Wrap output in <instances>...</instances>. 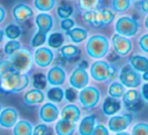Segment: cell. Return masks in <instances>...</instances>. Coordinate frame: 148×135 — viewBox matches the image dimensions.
<instances>
[{
  "label": "cell",
  "mask_w": 148,
  "mask_h": 135,
  "mask_svg": "<svg viewBox=\"0 0 148 135\" xmlns=\"http://www.w3.org/2000/svg\"><path fill=\"white\" fill-rule=\"evenodd\" d=\"M29 77L27 73L12 71L0 79V90L5 94L21 92L29 86Z\"/></svg>",
  "instance_id": "obj_1"
},
{
  "label": "cell",
  "mask_w": 148,
  "mask_h": 135,
  "mask_svg": "<svg viewBox=\"0 0 148 135\" xmlns=\"http://www.w3.org/2000/svg\"><path fill=\"white\" fill-rule=\"evenodd\" d=\"M115 19L114 12L109 8H99L97 10L84 11L82 19L92 28H103L111 25Z\"/></svg>",
  "instance_id": "obj_2"
},
{
  "label": "cell",
  "mask_w": 148,
  "mask_h": 135,
  "mask_svg": "<svg viewBox=\"0 0 148 135\" xmlns=\"http://www.w3.org/2000/svg\"><path fill=\"white\" fill-rule=\"evenodd\" d=\"M109 41L103 35H93L87 40L85 45L86 53L89 57L95 59H101L105 57L109 52Z\"/></svg>",
  "instance_id": "obj_3"
},
{
  "label": "cell",
  "mask_w": 148,
  "mask_h": 135,
  "mask_svg": "<svg viewBox=\"0 0 148 135\" xmlns=\"http://www.w3.org/2000/svg\"><path fill=\"white\" fill-rule=\"evenodd\" d=\"M117 68L103 60H97L90 66V75L95 81L103 82L115 78Z\"/></svg>",
  "instance_id": "obj_4"
},
{
  "label": "cell",
  "mask_w": 148,
  "mask_h": 135,
  "mask_svg": "<svg viewBox=\"0 0 148 135\" xmlns=\"http://www.w3.org/2000/svg\"><path fill=\"white\" fill-rule=\"evenodd\" d=\"M10 61L15 71L21 72V73H27L29 71L33 66L34 56L32 53L27 49H21L11 55Z\"/></svg>",
  "instance_id": "obj_5"
},
{
  "label": "cell",
  "mask_w": 148,
  "mask_h": 135,
  "mask_svg": "<svg viewBox=\"0 0 148 135\" xmlns=\"http://www.w3.org/2000/svg\"><path fill=\"white\" fill-rule=\"evenodd\" d=\"M80 104L85 109H92L99 104L101 100V92L95 86H85L78 94Z\"/></svg>",
  "instance_id": "obj_6"
},
{
  "label": "cell",
  "mask_w": 148,
  "mask_h": 135,
  "mask_svg": "<svg viewBox=\"0 0 148 135\" xmlns=\"http://www.w3.org/2000/svg\"><path fill=\"white\" fill-rule=\"evenodd\" d=\"M139 25L134 19L129 17H122L117 21L115 25V30L117 34L124 37H133L137 34Z\"/></svg>",
  "instance_id": "obj_7"
},
{
  "label": "cell",
  "mask_w": 148,
  "mask_h": 135,
  "mask_svg": "<svg viewBox=\"0 0 148 135\" xmlns=\"http://www.w3.org/2000/svg\"><path fill=\"white\" fill-rule=\"evenodd\" d=\"M120 81L126 87H137L141 83V76L135 69L131 67V65H126L122 68L120 72Z\"/></svg>",
  "instance_id": "obj_8"
},
{
  "label": "cell",
  "mask_w": 148,
  "mask_h": 135,
  "mask_svg": "<svg viewBox=\"0 0 148 135\" xmlns=\"http://www.w3.org/2000/svg\"><path fill=\"white\" fill-rule=\"evenodd\" d=\"M12 19L17 23H25L34 17L33 8L27 3L17 2L11 9Z\"/></svg>",
  "instance_id": "obj_9"
},
{
  "label": "cell",
  "mask_w": 148,
  "mask_h": 135,
  "mask_svg": "<svg viewBox=\"0 0 148 135\" xmlns=\"http://www.w3.org/2000/svg\"><path fill=\"white\" fill-rule=\"evenodd\" d=\"M123 103L126 110L129 112H137L142 108V100L139 92L136 90H130L124 94Z\"/></svg>",
  "instance_id": "obj_10"
},
{
  "label": "cell",
  "mask_w": 148,
  "mask_h": 135,
  "mask_svg": "<svg viewBox=\"0 0 148 135\" xmlns=\"http://www.w3.org/2000/svg\"><path fill=\"white\" fill-rule=\"evenodd\" d=\"M54 60V53L47 47H39L34 53V62L39 67H48Z\"/></svg>",
  "instance_id": "obj_11"
},
{
  "label": "cell",
  "mask_w": 148,
  "mask_h": 135,
  "mask_svg": "<svg viewBox=\"0 0 148 135\" xmlns=\"http://www.w3.org/2000/svg\"><path fill=\"white\" fill-rule=\"evenodd\" d=\"M89 81L88 73L86 72V69L77 67L76 69L72 72V74L69 77V83L72 87L76 90H82L85 86H87Z\"/></svg>",
  "instance_id": "obj_12"
},
{
  "label": "cell",
  "mask_w": 148,
  "mask_h": 135,
  "mask_svg": "<svg viewBox=\"0 0 148 135\" xmlns=\"http://www.w3.org/2000/svg\"><path fill=\"white\" fill-rule=\"evenodd\" d=\"M112 44L115 52L119 56H126L130 53L132 49V43L127 37H124L119 34H115L112 37Z\"/></svg>",
  "instance_id": "obj_13"
},
{
  "label": "cell",
  "mask_w": 148,
  "mask_h": 135,
  "mask_svg": "<svg viewBox=\"0 0 148 135\" xmlns=\"http://www.w3.org/2000/svg\"><path fill=\"white\" fill-rule=\"evenodd\" d=\"M133 120V116L131 114H124L121 116H113L109 120V128L113 132H122L126 128H128Z\"/></svg>",
  "instance_id": "obj_14"
},
{
  "label": "cell",
  "mask_w": 148,
  "mask_h": 135,
  "mask_svg": "<svg viewBox=\"0 0 148 135\" xmlns=\"http://www.w3.org/2000/svg\"><path fill=\"white\" fill-rule=\"evenodd\" d=\"M18 121V112L14 108H5L0 113V126L4 129L12 128Z\"/></svg>",
  "instance_id": "obj_15"
},
{
  "label": "cell",
  "mask_w": 148,
  "mask_h": 135,
  "mask_svg": "<svg viewBox=\"0 0 148 135\" xmlns=\"http://www.w3.org/2000/svg\"><path fill=\"white\" fill-rule=\"evenodd\" d=\"M39 117L45 123H52L57 120L59 117V109L52 102L46 103L40 109Z\"/></svg>",
  "instance_id": "obj_16"
},
{
  "label": "cell",
  "mask_w": 148,
  "mask_h": 135,
  "mask_svg": "<svg viewBox=\"0 0 148 135\" xmlns=\"http://www.w3.org/2000/svg\"><path fill=\"white\" fill-rule=\"evenodd\" d=\"M66 73L60 66H54L48 71L47 80L48 83L52 86H60L65 82Z\"/></svg>",
  "instance_id": "obj_17"
},
{
  "label": "cell",
  "mask_w": 148,
  "mask_h": 135,
  "mask_svg": "<svg viewBox=\"0 0 148 135\" xmlns=\"http://www.w3.org/2000/svg\"><path fill=\"white\" fill-rule=\"evenodd\" d=\"M23 103L27 107H36L43 104L45 101V94L41 90L33 88L23 94Z\"/></svg>",
  "instance_id": "obj_18"
},
{
  "label": "cell",
  "mask_w": 148,
  "mask_h": 135,
  "mask_svg": "<svg viewBox=\"0 0 148 135\" xmlns=\"http://www.w3.org/2000/svg\"><path fill=\"white\" fill-rule=\"evenodd\" d=\"M35 23L38 31L48 34L53 28L54 19L51 14H48V12H41L35 17Z\"/></svg>",
  "instance_id": "obj_19"
},
{
  "label": "cell",
  "mask_w": 148,
  "mask_h": 135,
  "mask_svg": "<svg viewBox=\"0 0 148 135\" xmlns=\"http://www.w3.org/2000/svg\"><path fill=\"white\" fill-rule=\"evenodd\" d=\"M60 54L68 62H76L80 58L81 50L77 46L69 44V45L62 46L61 50H60Z\"/></svg>",
  "instance_id": "obj_20"
},
{
  "label": "cell",
  "mask_w": 148,
  "mask_h": 135,
  "mask_svg": "<svg viewBox=\"0 0 148 135\" xmlns=\"http://www.w3.org/2000/svg\"><path fill=\"white\" fill-rule=\"evenodd\" d=\"M81 112L79 108L75 105H67L61 111V118L65 120L71 121V122H77L80 119Z\"/></svg>",
  "instance_id": "obj_21"
},
{
  "label": "cell",
  "mask_w": 148,
  "mask_h": 135,
  "mask_svg": "<svg viewBox=\"0 0 148 135\" xmlns=\"http://www.w3.org/2000/svg\"><path fill=\"white\" fill-rule=\"evenodd\" d=\"M121 109V103L113 96H108L103 103V112L107 116H113Z\"/></svg>",
  "instance_id": "obj_22"
},
{
  "label": "cell",
  "mask_w": 148,
  "mask_h": 135,
  "mask_svg": "<svg viewBox=\"0 0 148 135\" xmlns=\"http://www.w3.org/2000/svg\"><path fill=\"white\" fill-rule=\"evenodd\" d=\"M55 130L57 135H72L75 131V123L61 118L56 123Z\"/></svg>",
  "instance_id": "obj_23"
},
{
  "label": "cell",
  "mask_w": 148,
  "mask_h": 135,
  "mask_svg": "<svg viewBox=\"0 0 148 135\" xmlns=\"http://www.w3.org/2000/svg\"><path fill=\"white\" fill-rule=\"evenodd\" d=\"M95 126V116L88 115L81 120L78 127V132L80 135H91Z\"/></svg>",
  "instance_id": "obj_24"
},
{
  "label": "cell",
  "mask_w": 148,
  "mask_h": 135,
  "mask_svg": "<svg viewBox=\"0 0 148 135\" xmlns=\"http://www.w3.org/2000/svg\"><path fill=\"white\" fill-rule=\"evenodd\" d=\"M129 63L133 69L137 72H146L148 71V59L144 56L134 55L129 59Z\"/></svg>",
  "instance_id": "obj_25"
},
{
  "label": "cell",
  "mask_w": 148,
  "mask_h": 135,
  "mask_svg": "<svg viewBox=\"0 0 148 135\" xmlns=\"http://www.w3.org/2000/svg\"><path fill=\"white\" fill-rule=\"evenodd\" d=\"M66 34L70 38V40L75 44L82 43L83 41H85L87 35H88L87 31L83 28H73V29L66 32Z\"/></svg>",
  "instance_id": "obj_26"
},
{
  "label": "cell",
  "mask_w": 148,
  "mask_h": 135,
  "mask_svg": "<svg viewBox=\"0 0 148 135\" xmlns=\"http://www.w3.org/2000/svg\"><path fill=\"white\" fill-rule=\"evenodd\" d=\"M34 127L32 123L27 120L17 121L13 126V135H33Z\"/></svg>",
  "instance_id": "obj_27"
},
{
  "label": "cell",
  "mask_w": 148,
  "mask_h": 135,
  "mask_svg": "<svg viewBox=\"0 0 148 135\" xmlns=\"http://www.w3.org/2000/svg\"><path fill=\"white\" fill-rule=\"evenodd\" d=\"M103 0H77V7L81 11L97 10L101 8Z\"/></svg>",
  "instance_id": "obj_28"
},
{
  "label": "cell",
  "mask_w": 148,
  "mask_h": 135,
  "mask_svg": "<svg viewBox=\"0 0 148 135\" xmlns=\"http://www.w3.org/2000/svg\"><path fill=\"white\" fill-rule=\"evenodd\" d=\"M4 36L9 40H17L21 36L23 30L17 23H9L4 28Z\"/></svg>",
  "instance_id": "obj_29"
},
{
  "label": "cell",
  "mask_w": 148,
  "mask_h": 135,
  "mask_svg": "<svg viewBox=\"0 0 148 135\" xmlns=\"http://www.w3.org/2000/svg\"><path fill=\"white\" fill-rule=\"evenodd\" d=\"M64 44V36L59 32H54L48 37V46L53 49H59Z\"/></svg>",
  "instance_id": "obj_30"
},
{
  "label": "cell",
  "mask_w": 148,
  "mask_h": 135,
  "mask_svg": "<svg viewBox=\"0 0 148 135\" xmlns=\"http://www.w3.org/2000/svg\"><path fill=\"white\" fill-rule=\"evenodd\" d=\"M55 5L56 0H34V6L41 12H49Z\"/></svg>",
  "instance_id": "obj_31"
},
{
  "label": "cell",
  "mask_w": 148,
  "mask_h": 135,
  "mask_svg": "<svg viewBox=\"0 0 148 135\" xmlns=\"http://www.w3.org/2000/svg\"><path fill=\"white\" fill-rule=\"evenodd\" d=\"M47 98L52 103H61L64 98V90L61 87H51L47 92Z\"/></svg>",
  "instance_id": "obj_32"
},
{
  "label": "cell",
  "mask_w": 148,
  "mask_h": 135,
  "mask_svg": "<svg viewBox=\"0 0 148 135\" xmlns=\"http://www.w3.org/2000/svg\"><path fill=\"white\" fill-rule=\"evenodd\" d=\"M109 94L110 96H113V98H122L125 94V86L121 83V82H113V83L110 84L109 86Z\"/></svg>",
  "instance_id": "obj_33"
},
{
  "label": "cell",
  "mask_w": 148,
  "mask_h": 135,
  "mask_svg": "<svg viewBox=\"0 0 148 135\" xmlns=\"http://www.w3.org/2000/svg\"><path fill=\"white\" fill-rule=\"evenodd\" d=\"M21 49V44L18 40H9L4 45V53L6 55H13L18 50Z\"/></svg>",
  "instance_id": "obj_34"
},
{
  "label": "cell",
  "mask_w": 148,
  "mask_h": 135,
  "mask_svg": "<svg viewBox=\"0 0 148 135\" xmlns=\"http://www.w3.org/2000/svg\"><path fill=\"white\" fill-rule=\"evenodd\" d=\"M47 76L43 73H36L33 76V86L37 90H44L47 86Z\"/></svg>",
  "instance_id": "obj_35"
},
{
  "label": "cell",
  "mask_w": 148,
  "mask_h": 135,
  "mask_svg": "<svg viewBox=\"0 0 148 135\" xmlns=\"http://www.w3.org/2000/svg\"><path fill=\"white\" fill-rule=\"evenodd\" d=\"M15 71L10 60H0V79L6 76L7 74Z\"/></svg>",
  "instance_id": "obj_36"
},
{
  "label": "cell",
  "mask_w": 148,
  "mask_h": 135,
  "mask_svg": "<svg viewBox=\"0 0 148 135\" xmlns=\"http://www.w3.org/2000/svg\"><path fill=\"white\" fill-rule=\"evenodd\" d=\"M131 0H112V6L113 9L117 12L126 11L130 7Z\"/></svg>",
  "instance_id": "obj_37"
},
{
  "label": "cell",
  "mask_w": 148,
  "mask_h": 135,
  "mask_svg": "<svg viewBox=\"0 0 148 135\" xmlns=\"http://www.w3.org/2000/svg\"><path fill=\"white\" fill-rule=\"evenodd\" d=\"M47 35L48 34L43 33L41 31H38L37 30V33L34 35V37L32 38V47H41L42 45L45 44V42L47 41Z\"/></svg>",
  "instance_id": "obj_38"
},
{
  "label": "cell",
  "mask_w": 148,
  "mask_h": 135,
  "mask_svg": "<svg viewBox=\"0 0 148 135\" xmlns=\"http://www.w3.org/2000/svg\"><path fill=\"white\" fill-rule=\"evenodd\" d=\"M73 13V8H72L70 5H60L57 8V15L59 19H64L70 17Z\"/></svg>",
  "instance_id": "obj_39"
},
{
  "label": "cell",
  "mask_w": 148,
  "mask_h": 135,
  "mask_svg": "<svg viewBox=\"0 0 148 135\" xmlns=\"http://www.w3.org/2000/svg\"><path fill=\"white\" fill-rule=\"evenodd\" d=\"M131 135H148V124L138 123L132 129Z\"/></svg>",
  "instance_id": "obj_40"
},
{
  "label": "cell",
  "mask_w": 148,
  "mask_h": 135,
  "mask_svg": "<svg viewBox=\"0 0 148 135\" xmlns=\"http://www.w3.org/2000/svg\"><path fill=\"white\" fill-rule=\"evenodd\" d=\"M33 135H53L51 129L46 124H39L34 128Z\"/></svg>",
  "instance_id": "obj_41"
},
{
  "label": "cell",
  "mask_w": 148,
  "mask_h": 135,
  "mask_svg": "<svg viewBox=\"0 0 148 135\" xmlns=\"http://www.w3.org/2000/svg\"><path fill=\"white\" fill-rule=\"evenodd\" d=\"M64 96H65L66 101L68 103H74L78 98V94L76 92V88L74 87H68L64 92Z\"/></svg>",
  "instance_id": "obj_42"
},
{
  "label": "cell",
  "mask_w": 148,
  "mask_h": 135,
  "mask_svg": "<svg viewBox=\"0 0 148 135\" xmlns=\"http://www.w3.org/2000/svg\"><path fill=\"white\" fill-rule=\"evenodd\" d=\"M74 25H75V21H74L72 19H70V17L61 19V21H60V28H61V30L66 31V32L69 31V30H71V29H73Z\"/></svg>",
  "instance_id": "obj_43"
},
{
  "label": "cell",
  "mask_w": 148,
  "mask_h": 135,
  "mask_svg": "<svg viewBox=\"0 0 148 135\" xmlns=\"http://www.w3.org/2000/svg\"><path fill=\"white\" fill-rule=\"evenodd\" d=\"M91 135H110L108 128L103 124H97V126H95L93 131L91 133Z\"/></svg>",
  "instance_id": "obj_44"
},
{
  "label": "cell",
  "mask_w": 148,
  "mask_h": 135,
  "mask_svg": "<svg viewBox=\"0 0 148 135\" xmlns=\"http://www.w3.org/2000/svg\"><path fill=\"white\" fill-rule=\"evenodd\" d=\"M139 47L142 51L148 53V34L142 36L139 39Z\"/></svg>",
  "instance_id": "obj_45"
},
{
  "label": "cell",
  "mask_w": 148,
  "mask_h": 135,
  "mask_svg": "<svg viewBox=\"0 0 148 135\" xmlns=\"http://www.w3.org/2000/svg\"><path fill=\"white\" fill-rule=\"evenodd\" d=\"M66 62H67V60H66L65 58H64L63 56L60 54V55L55 59V64H56L55 66H60V67H61V66L65 65Z\"/></svg>",
  "instance_id": "obj_46"
},
{
  "label": "cell",
  "mask_w": 148,
  "mask_h": 135,
  "mask_svg": "<svg viewBox=\"0 0 148 135\" xmlns=\"http://www.w3.org/2000/svg\"><path fill=\"white\" fill-rule=\"evenodd\" d=\"M6 9L4 8V6L3 5L0 4V23H2L3 21H5V19H6Z\"/></svg>",
  "instance_id": "obj_47"
},
{
  "label": "cell",
  "mask_w": 148,
  "mask_h": 135,
  "mask_svg": "<svg viewBox=\"0 0 148 135\" xmlns=\"http://www.w3.org/2000/svg\"><path fill=\"white\" fill-rule=\"evenodd\" d=\"M142 98L146 102H148V83L143 84V86H142Z\"/></svg>",
  "instance_id": "obj_48"
},
{
  "label": "cell",
  "mask_w": 148,
  "mask_h": 135,
  "mask_svg": "<svg viewBox=\"0 0 148 135\" xmlns=\"http://www.w3.org/2000/svg\"><path fill=\"white\" fill-rule=\"evenodd\" d=\"M140 8L143 12L148 13V0H142L140 1Z\"/></svg>",
  "instance_id": "obj_49"
},
{
  "label": "cell",
  "mask_w": 148,
  "mask_h": 135,
  "mask_svg": "<svg viewBox=\"0 0 148 135\" xmlns=\"http://www.w3.org/2000/svg\"><path fill=\"white\" fill-rule=\"evenodd\" d=\"M77 67H79V68H83V69H86L87 67H88V63H87L85 60H83V61H81V62H79V64L77 65Z\"/></svg>",
  "instance_id": "obj_50"
},
{
  "label": "cell",
  "mask_w": 148,
  "mask_h": 135,
  "mask_svg": "<svg viewBox=\"0 0 148 135\" xmlns=\"http://www.w3.org/2000/svg\"><path fill=\"white\" fill-rule=\"evenodd\" d=\"M142 79L145 80V81H148V71L143 72V75H142Z\"/></svg>",
  "instance_id": "obj_51"
},
{
  "label": "cell",
  "mask_w": 148,
  "mask_h": 135,
  "mask_svg": "<svg viewBox=\"0 0 148 135\" xmlns=\"http://www.w3.org/2000/svg\"><path fill=\"white\" fill-rule=\"evenodd\" d=\"M3 37H4V31L0 29V43L3 41Z\"/></svg>",
  "instance_id": "obj_52"
},
{
  "label": "cell",
  "mask_w": 148,
  "mask_h": 135,
  "mask_svg": "<svg viewBox=\"0 0 148 135\" xmlns=\"http://www.w3.org/2000/svg\"><path fill=\"white\" fill-rule=\"evenodd\" d=\"M116 135H131V134H129V133H127V132H124V131H122V132H118Z\"/></svg>",
  "instance_id": "obj_53"
},
{
  "label": "cell",
  "mask_w": 148,
  "mask_h": 135,
  "mask_svg": "<svg viewBox=\"0 0 148 135\" xmlns=\"http://www.w3.org/2000/svg\"><path fill=\"white\" fill-rule=\"evenodd\" d=\"M145 27L148 29V17H146V19H145Z\"/></svg>",
  "instance_id": "obj_54"
},
{
  "label": "cell",
  "mask_w": 148,
  "mask_h": 135,
  "mask_svg": "<svg viewBox=\"0 0 148 135\" xmlns=\"http://www.w3.org/2000/svg\"><path fill=\"white\" fill-rule=\"evenodd\" d=\"M1 111H2V107H1V104H0V113H1Z\"/></svg>",
  "instance_id": "obj_55"
},
{
  "label": "cell",
  "mask_w": 148,
  "mask_h": 135,
  "mask_svg": "<svg viewBox=\"0 0 148 135\" xmlns=\"http://www.w3.org/2000/svg\"><path fill=\"white\" fill-rule=\"evenodd\" d=\"M0 54H1V51H0Z\"/></svg>",
  "instance_id": "obj_56"
},
{
  "label": "cell",
  "mask_w": 148,
  "mask_h": 135,
  "mask_svg": "<svg viewBox=\"0 0 148 135\" xmlns=\"http://www.w3.org/2000/svg\"><path fill=\"white\" fill-rule=\"evenodd\" d=\"M139 1H142V0H139Z\"/></svg>",
  "instance_id": "obj_57"
}]
</instances>
